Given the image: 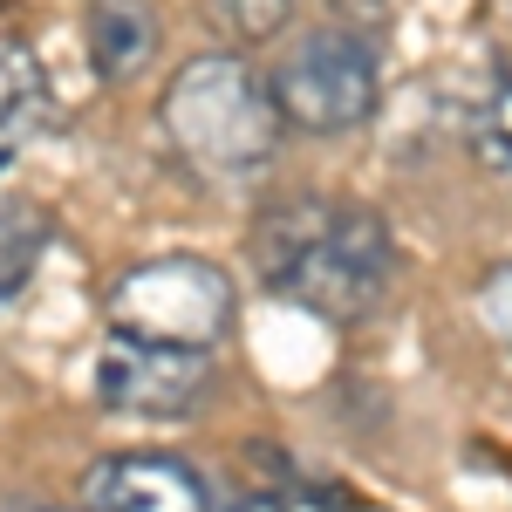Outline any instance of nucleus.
<instances>
[{
    "label": "nucleus",
    "instance_id": "nucleus-4",
    "mask_svg": "<svg viewBox=\"0 0 512 512\" xmlns=\"http://www.w3.org/2000/svg\"><path fill=\"white\" fill-rule=\"evenodd\" d=\"M267 89H274L280 123H294L308 137H342L376 117L383 62H376L369 35H355V28H308L280 48Z\"/></svg>",
    "mask_w": 512,
    "mask_h": 512
},
{
    "label": "nucleus",
    "instance_id": "nucleus-3",
    "mask_svg": "<svg viewBox=\"0 0 512 512\" xmlns=\"http://www.w3.org/2000/svg\"><path fill=\"white\" fill-rule=\"evenodd\" d=\"M103 315H110V335L212 355L239 321V287L205 253H164V260H144V267L110 280Z\"/></svg>",
    "mask_w": 512,
    "mask_h": 512
},
{
    "label": "nucleus",
    "instance_id": "nucleus-2",
    "mask_svg": "<svg viewBox=\"0 0 512 512\" xmlns=\"http://www.w3.org/2000/svg\"><path fill=\"white\" fill-rule=\"evenodd\" d=\"M158 123L171 151L212 178H246L274 158L280 144V110L267 76L246 55H192L158 96Z\"/></svg>",
    "mask_w": 512,
    "mask_h": 512
},
{
    "label": "nucleus",
    "instance_id": "nucleus-9",
    "mask_svg": "<svg viewBox=\"0 0 512 512\" xmlns=\"http://www.w3.org/2000/svg\"><path fill=\"white\" fill-rule=\"evenodd\" d=\"M472 151L492 171H512V76H499L485 96H478V117H472Z\"/></svg>",
    "mask_w": 512,
    "mask_h": 512
},
{
    "label": "nucleus",
    "instance_id": "nucleus-13",
    "mask_svg": "<svg viewBox=\"0 0 512 512\" xmlns=\"http://www.w3.org/2000/svg\"><path fill=\"white\" fill-rule=\"evenodd\" d=\"M239 512H287V506H280V499H246Z\"/></svg>",
    "mask_w": 512,
    "mask_h": 512
},
{
    "label": "nucleus",
    "instance_id": "nucleus-15",
    "mask_svg": "<svg viewBox=\"0 0 512 512\" xmlns=\"http://www.w3.org/2000/svg\"><path fill=\"white\" fill-rule=\"evenodd\" d=\"M41 512H62V506H41Z\"/></svg>",
    "mask_w": 512,
    "mask_h": 512
},
{
    "label": "nucleus",
    "instance_id": "nucleus-11",
    "mask_svg": "<svg viewBox=\"0 0 512 512\" xmlns=\"http://www.w3.org/2000/svg\"><path fill=\"white\" fill-rule=\"evenodd\" d=\"M212 7H219V21H226L239 41H274V35H287V21H294V0H212Z\"/></svg>",
    "mask_w": 512,
    "mask_h": 512
},
{
    "label": "nucleus",
    "instance_id": "nucleus-10",
    "mask_svg": "<svg viewBox=\"0 0 512 512\" xmlns=\"http://www.w3.org/2000/svg\"><path fill=\"white\" fill-rule=\"evenodd\" d=\"M35 89H41L35 55H28L21 41H0V137L14 130L21 110H35Z\"/></svg>",
    "mask_w": 512,
    "mask_h": 512
},
{
    "label": "nucleus",
    "instance_id": "nucleus-5",
    "mask_svg": "<svg viewBox=\"0 0 512 512\" xmlns=\"http://www.w3.org/2000/svg\"><path fill=\"white\" fill-rule=\"evenodd\" d=\"M212 376L205 349H164L137 335H110V349L96 362V396L117 417H185Z\"/></svg>",
    "mask_w": 512,
    "mask_h": 512
},
{
    "label": "nucleus",
    "instance_id": "nucleus-14",
    "mask_svg": "<svg viewBox=\"0 0 512 512\" xmlns=\"http://www.w3.org/2000/svg\"><path fill=\"white\" fill-rule=\"evenodd\" d=\"M7 158H14V144H7V137H0V171H7Z\"/></svg>",
    "mask_w": 512,
    "mask_h": 512
},
{
    "label": "nucleus",
    "instance_id": "nucleus-6",
    "mask_svg": "<svg viewBox=\"0 0 512 512\" xmlns=\"http://www.w3.org/2000/svg\"><path fill=\"white\" fill-rule=\"evenodd\" d=\"M89 512H212V492L192 465H178L164 451H123L96 465Z\"/></svg>",
    "mask_w": 512,
    "mask_h": 512
},
{
    "label": "nucleus",
    "instance_id": "nucleus-8",
    "mask_svg": "<svg viewBox=\"0 0 512 512\" xmlns=\"http://www.w3.org/2000/svg\"><path fill=\"white\" fill-rule=\"evenodd\" d=\"M41 253H48V219L28 198H0V301H14L35 280Z\"/></svg>",
    "mask_w": 512,
    "mask_h": 512
},
{
    "label": "nucleus",
    "instance_id": "nucleus-7",
    "mask_svg": "<svg viewBox=\"0 0 512 512\" xmlns=\"http://www.w3.org/2000/svg\"><path fill=\"white\" fill-rule=\"evenodd\" d=\"M82 41H89L96 76L123 82V76H137V69L151 62V48H158V21H151L144 0H89Z\"/></svg>",
    "mask_w": 512,
    "mask_h": 512
},
{
    "label": "nucleus",
    "instance_id": "nucleus-1",
    "mask_svg": "<svg viewBox=\"0 0 512 512\" xmlns=\"http://www.w3.org/2000/svg\"><path fill=\"white\" fill-rule=\"evenodd\" d=\"M253 267L315 321H362L390 294L396 239L355 198H287L253 226Z\"/></svg>",
    "mask_w": 512,
    "mask_h": 512
},
{
    "label": "nucleus",
    "instance_id": "nucleus-12",
    "mask_svg": "<svg viewBox=\"0 0 512 512\" xmlns=\"http://www.w3.org/2000/svg\"><path fill=\"white\" fill-rule=\"evenodd\" d=\"M478 321H485L492 342H506V349H512V260L478 280Z\"/></svg>",
    "mask_w": 512,
    "mask_h": 512
}]
</instances>
